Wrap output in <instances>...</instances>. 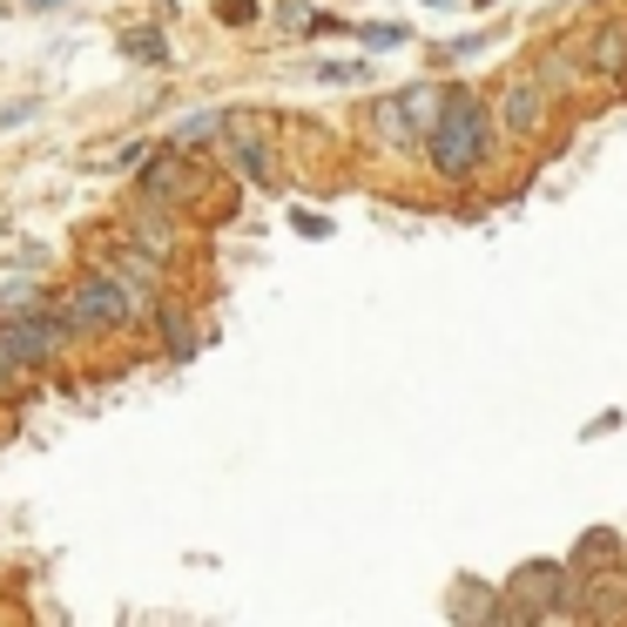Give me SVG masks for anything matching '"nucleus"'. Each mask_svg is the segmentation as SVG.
<instances>
[{
  "mask_svg": "<svg viewBox=\"0 0 627 627\" xmlns=\"http://www.w3.org/2000/svg\"><path fill=\"white\" fill-rule=\"evenodd\" d=\"M129 54H149V61H162V41H155V34H129Z\"/></svg>",
  "mask_w": 627,
  "mask_h": 627,
  "instance_id": "nucleus-5",
  "label": "nucleus"
},
{
  "mask_svg": "<svg viewBox=\"0 0 627 627\" xmlns=\"http://www.w3.org/2000/svg\"><path fill=\"white\" fill-rule=\"evenodd\" d=\"M594 41V68H620L627 61V34L620 28H600V34H587Z\"/></svg>",
  "mask_w": 627,
  "mask_h": 627,
  "instance_id": "nucleus-4",
  "label": "nucleus"
},
{
  "mask_svg": "<svg viewBox=\"0 0 627 627\" xmlns=\"http://www.w3.org/2000/svg\"><path fill=\"white\" fill-rule=\"evenodd\" d=\"M61 317H68V331H102V324H122V317H135V291H129V284H115V277H88V284H74V291H68Z\"/></svg>",
  "mask_w": 627,
  "mask_h": 627,
  "instance_id": "nucleus-2",
  "label": "nucleus"
},
{
  "mask_svg": "<svg viewBox=\"0 0 627 627\" xmlns=\"http://www.w3.org/2000/svg\"><path fill=\"white\" fill-rule=\"evenodd\" d=\"M540 115H547L540 81H513V88H506V122H513V129H540Z\"/></svg>",
  "mask_w": 627,
  "mask_h": 627,
  "instance_id": "nucleus-3",
  "label": "nucleus"
},
{
  "mask_svg": "<svg viewBox=\"0 0 627 627\" xmlns=\"http://www.w3.org/2000/svg\"><path fill=\"white\" fill-rule=\"evenodd\" d=\"M486 142H493L486 102L466 95V88H445V102H438V115H432V135H425L432 162H438L445 175H473V169L486 162Z\"/></svg>",
  "mask_w": 627,
  "mask_h": 627,
  "instance_id": "nucleus-1",
  "label": "nucleus"
}]
</instances>
